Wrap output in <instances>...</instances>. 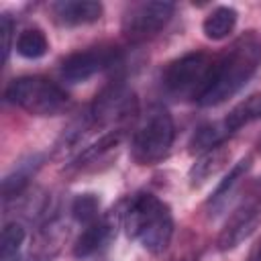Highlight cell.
I'll return each mask as SVG.
<instances>
[{
    "label": "cell",
    "instance_id": "cell-19",
    "mask_svg": "<svg viewBox=\"0 0 261 261\" xmlns=\"http://www.w3.org/2000/svg\"><path fill=\"white\" fill-rule=\"evenodd\" d=\"M14 47H16V53L24 59H41L49 51V39L41 29L33 27V29H24L16 37Z\"/></svg>",
    "mask_w": 261,
    "mask_h": 261
},
{
    "label": "cell",
    "instance_id": "cell-15",
    "mask_svg": "<svg viewBox=\"0 0 261 261\" xmlns=\"http://www.w3.org/2000/svg\"><path fill=\"white\" fill-rule=\"evenodd\" d=\"M237 18H239V12L232 6L220 4V6L212 8L204 16V20H202V33L210 41H222V39H226L234 31Z\"/></svg>",
    "mask_w": 261,
    "mask_h": 261
},
{
    "label": "cell",
    "instance_id": "cell-3",
    "mask_svg": "<svg viewBox=\"0 0 261 261\" xmlns=\"http://www.w3.org/2000/svg\"><path fill=\"white\" fill-rule=\"evenodd\" d=\"M214 55L206 51H190L165 65L161 71V88L169 98L200 102L214 67Z\"/></svg>",
    "mask_w": 261,
    "mask_h": 261
},
{
    "label": "cell",
    "instance_id": "cell-25",
    "mask_svg": "<svg viewBox=\"0 0 261 261\" xmlns=\"http://www.w3.org/2000/svg\"><path fill=\"white\" fill-rule=\"evenodd\" d=\"M247 261H249V259H247Z\"/></svg>",
    "mask_w": 261,
    "mask_h": 261
},
{
    "label": "cell",
    "instance_id": "cell-20",
    "mask_svg": "<svg viewBox=\"0 0 261 261\" xmlns=\"http://www.w3.org/2000/svg\"><path fill=\"white\" fill-rule=\"evenodd\" d=\"M24 243V226L20 222H8L0 234V261H20Z\"/></svg>",
    "mask_w": 261,
    "mask_h": 261
},
{
    "label": "cell",
    "instance_id": "cell-8",
    "mask_svg": "<svg viewBox=\"0 0 261 261\" xmlns=\"http://www.w3.org/2000/svg\"><path fill=\"white\" fill-rule=\"evenodd\" d=\"M120 63V51L112 45H98V47H88L84 51H75L71 55H67L61 61V77L71 82V84H80L90 80L92 75L106 71L114 65Z\"/></svg>",
    "mask_w": 261,
    "mask_h": 261
},
{
    "label": "cell",
    "instance_id": "cell-18",
    "mask_svg": "<svg viewBox=\"0 0 261 261\" xmlns=\"http://www.w3.org/2000/svg\"><path fill=\"white\" fill-rule=\"evenodd\" d=\"M251 165H253V155H247V157H243L239 163H234V165L230 167V171H228V173L220 179V184L214 188V192H212L208 204H210L212 208H216V206H224L226 198L232 194V190L239 186V181L247 175V171L251 169Z\"/></svg>",
    "mask_w": 261,
    "mask_h": 261
},
{
    "label": "cell",
    "instance_id": "cell-22",
    "mask_svg": "<svg viewBox=\"0 0 261 261\" xmlns=\"http://www.w3.org/2000/svg\"><path fill=\"white\" fill-rule=\"evenodd\" d=\"M69 212L71 216L82 222L84 226L98 220L102 214H100V198L92 192H86V194H77L73 200H71V206H69Z\"/></svg>",
    "mask_w": 261,
    "mask_h": 261
},
{
    "label": "cell",
    "instance_id": "cell-4",
    "mask_svg": "<svg viewBox=\"0 0 261 261\" xmlns=\"http://www.w3.org/2000/svg\"><path fill=\"white\" fill-rule=\"evenodd\" d=\"M6 100L35 116H57L67 104V92L49 77L43 75H20L6 88Z\"/></svg>",
    "mask_w": 261,
    "mask_h": 261
},
{
    "label": "cell",
    "instance_id": "cell-6",
    "mask_svg": "<svg viewBox=\"0 0 261 261\" xmlns=\"http://www.w3.org/2000/svg\"><path fill=\"white\" fill-rule=\"evenodd\" d=\"M139 112V102L135 92L120 80L110 82L108 86H104L92 106L88 108L92 126H106V124H124L130 118H135ZM122 128V126H120Z\"/></svg>",
    "mask_w": 261,
    "mask_h": 261
},
{
    "label": "cell",
    "instance_id": "cell-24",
    "mask_svg": "<svg viewBox=\"0 0 261 261\" xmlns=\"http://www.w3.org/2000/svg\"><path fill=\"white\" fill-rule=\"evenodd\" d=\"M247 259H249V261H261V239L253 245V249H251V253H249Z\"/></svg>",
    "mask_w": 261,
    "mask_h": 261
},
{
    "label": "cell",
    "instance_id": "cell-11",
    "mask_svg": "<svg viewBox=\"0 0 261 261\" xmlns=\"http://www.w3.org/2000/svg\"><path fill=\"white\" fill-rule=\"evenodd\" d=\"M51 10L61 27H84L98 22L104 6L94 0H59L51 6Z\"/></svg>",
    "mask_w": 261,
    "mask_h": 261
},
{
    "label": "cell",
    "instance_id": "cell-7",
    "mask_svg": "<svg viewBox=\"0 0 261 261\" xmlns=\"http://www.w3.org/2000/svg\"><path fill=\"white\" fill-rule=\"evenodd\" d=\"M175 6L171 2H137L130 4L120 20V31L130 43H141L155 37L171 20Z\"/></svg>",
    "mask_w": 261,
    "mask_h": 261
},
{
    "label": "cell",
    "instance_id": "cell-17",
    "mask_svg": "<svg viewBox=\"0 0 261 261\" xmlns=\"http://www.w3.org/2000/svg\"><path fill=\"white\" fill-rule=\"evenodd\" d=\"M230 135H228L226 126L222 124V120L220 122H206V124H202L194 130L188 147H190V153L202 155V153H206V151H210L218 145H224V141Z\"/></svg>",
    "mask_w": 261,
    "mask_h": 261
},
{
    "label": "cell",
    "instance_id": "cell-1",
    "mask_svg": "<svg viewBox=\"0 0 261 261\" xmlns=\"http://www.w3.org/2000/svg\"><path fill=\"white\" fill-rule=\"evenodd\" d=\"M261 67V37L255 31L241 35L222 55H216L210 84L200 106H218L237 96Z\"/></svg>",
    "mask_w": 261,
    "mask_h": 261
},
{
    "label": "cell",
    "instance_id": "cell-5",
    "mask_svg": "<svg viewBox=\"0 0 261 261\" xmlns=\"http://www.w3.org/2000/svg\"><path fill=\"white\" fill-rule=\"evenodd\" d=\"M175 124L163 106H151L135 128L130 141V155L139 165H157L163 161L173 145Z\"/></svg>",
    "mask_w": 261,
    "mask_h": 261
},
{
    "label": "cell",
    "instance_id": "cell-23",
    "mask_svg": "<svg viewBox=\"0 0 261 261\" xmlns=\"http://www.w3.org/2000/svg\"><path fill=\"white\" fill-rule=\"evenodd\" d=\"M12 31H14V22L8 14L0 16V35H2V61L6 63L10 57V49H12Z\"/></svg>",
    "mask_w": 261,
    "mask_h": 261
},
{
    "label": "cell",
    "instance_id": "cell-14",
    "mask_svg": "<svg viewBox=\"0 0 261 261\" xmlns=\"http://www.w3.org/2000/svg\"><path fill=\"white\" fill-rule=\"evenodd\" d=\"M41 163H43V155H39V153L29 155L27 159L16 163V167L2 179V198H4V202L16 200L24 194V190L29 188L31 177L37 173Z\"/></svg>",
    "mask_w": 261,
    "mask_h": 261
},
{
    "label": "cell",
    "instance_id": "cell-9",
    "mask_svg": "<svg viewBox=\"0 0 261 261\" xmlns=\"http://www.w3.org/2000/svg\"><path fill=\"white\" fill-rule=\"evenodd\" d=\"M261 226V194H253L247 200H243L232 214L222 224L216 247L218 251H232L243 241H247L257 228Z\"/></svg>",
    "mask_w": 261,
    "mask_h": 261
},
{
    "label": "cell",
    "instance_id": "cell-16",
    "mask_svg": "<svg viewBox=\"0 0 261 261\" xmlns=\"http://www.w3.org/2000/svg\"><path fill=\"white\" fill-rule=\"evenodd\" d=\"M255 120H261V92L259 94H251L249 98L241 100L228 114L226 118L222 120V124L226 126L228 135L237 133L239 128L255 122Z\"/></svg>",
    "mask_w": 261,
    "mask_h": 261
},
{
    "label": "cell",
    "instance_id": "cell-12",
    "mask_svg": "<svg viewBox=\"0 0 261 261\" xmlns=\"http://www.w3.org/2000/svg\"><path fill=\"white\" fill-rule=\"evenodd\" d=\"M65 234H67V230L59 218H47L45 224H41L35 232L31 255L37 261H51L57 255V251L61 249Z\"/></svg>",
    "mask_w": 261,
    "mask_h": 261
},
{
    "label": "cell",
    "instance_id": "cell-2",
    "mask_svg": "<svg viewBox=\"0 0 261 261\" xmlns=\"http://www.w3.org/2000/svg\"><path fill=\"white\" fill-rule=\"evenodd\" d=\"M122 228L151 255H161L173 239L171 208L149 192H139L122 206Z\"/></svg>",
    "mask_w": 261,
    "mask_h": 261
},
{
    "label": "cell",
    "instance_id": "cell-13",
    "mask_svg": "<svg viewBox=\"0 0 261 261\" xmlns=\"http://www.w3.org/2000/svg\"><path fill=\"white\" fill-rule=\"evenodd\" d=\"M228 159H230V151L224 145H218V147L202 153L194 161V165L190 167V171H188L190 186L192 188H200L202 184H206L208 179H212L214 175H218L226 167Z\"/></svg>",
    "mask_w": 261,
    "mask_h": 261
},
{
    "label": "cell",
    "instance_id": "cell-21",
    "mask_svg": "<svg viewBox=\"0 0 261 261\" xmlns=\"http://www.w3.org/2000/svg\"><path fill=\"white\" fill-rule=\"evenodd\" d=\"M124 137V128H114V130H108L106 135H102L98 141H94L92 145H88L73 161V167H82V165H88L90 161H96L98 157H102L104 153H108L110 149H114Z\"/></svg>",
    "mask_w": 261,
    "mask_h": 261
},
{
    "label": "cell",
    "instance_id": "cell-10",
    "mask_svg": "<svg viewBox=\"0 0 261 261\" xmlns=\"http://www.w3.org/2000/svg\"><path fill=\"white\" fill-rule=\"evenodd\" d=\"M118 222H122V208H116L112 212H106L98 220L86 224L84 230L80 232V237L75 239L73 257L86 259V257L96 255L116 234V224Z\"/></svg>",
    "mask_w": 261,
    "mask_h": 261
}]
</instances>
